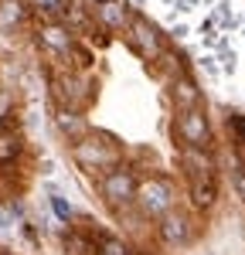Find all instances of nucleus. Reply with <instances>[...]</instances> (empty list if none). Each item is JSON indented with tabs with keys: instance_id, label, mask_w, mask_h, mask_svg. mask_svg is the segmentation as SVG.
Instances as JSON below:
<instances>
[{
	"instance_id": "nucleus-2",
	"label": "nucleus",
	"mask_w": 245,
	"mask_h": 255,
	"mask_svg": "<svg viewBox=\"0 0 245 255\" xmlns=\"http://www.w3.org/2000/svg\"><path fill=\"white\" fill-rule=\"evenodd\" d=\"M106 194L113 201H122V197L133 194V177L129 174H109L106 177Z\"/></svg>"
},
{
	"instance_id": "nucleus-19",
	"label": "nucleus",
	"mask_w": 245,
	"mask_h": 255,
	"mask_svg": "<svg viewBox=\"0 0 245 255\" xmlns=\"http://www.w3.org/2000/svg\"><path fill=\"white\" fill-rule=\"evenodd\" d=\"M99 3H113V0H99Z\"/></svg>"
},
{
	"instance_id": "nucleus-11",
	"label": "nucleus",
	"mask_w": 245,
	"mask_h": 255,
	"mask_svg": "<svg viewBox=\"0 0 245 255\" xmlns=\"http://www.w3.org/2000/svg\"><path fill=\"white\" fill-rule=\"evenodd\" d=\"M102 14H106V20H109V24H122V10H120V3H106V7H102Z\"/></svg>"
},
{
	"instance_id": "nucleus-5",
	"label": "nucleus",
	"mask_w": 245,
	"mask_h": 255,
	"mask_svg": "<svg viewBox=\"0 0 245 255\" xmlns=\"http://www.w3.org/2000/svg\"><path fill=\"white\" fill-rule=\"evenodd\" d=\"M133 31H136V41L143 44V51H157V44H160V41L153 38V31H150L143 20H136V24H133Z\"/></svg>"
},
{
	"instance_id": "nucleus-12",
	"label": "nucleus",
	"mask_w": 245,
	"mask_h": 255,
	"mask_svg": "<svg viewBox=\"0 0 245 255\" xmlns=\"http://www.w3.org/2000/svg\"><path fill=\"white\" fill-rule=\"evenodd\" d=\"M44 38L51 41V44H58V48H65V44H68V38H65V31H61V27H51V31H44Z\"/></svg>"
},
{
	"instance_id": "nucleus-10",
	"label": "nucleus",
	"mask_w": 245,
	"mask_h": 255,
	"mask_svg": "<svg viewBox=\"0 0 245 255\" xmlns=\"http://www.w3.org/2000/svg\"><path fill=\"white\" fill-rule=\"evenodd\" d=\"M99 255H126V249H122V242H116V238H102Z\"/></svg>"
},
{
	"instance_id": "nucleus-6",
	"label": "nucleus",
	"mask_w": 245,
	"mask_h": 255,
	"mask_svg": "<svg viewBox=\"0 0 245 255\" xmlns=\"http://www.w3.org/2000/svg\"><path fill=\"white\" fill-rule=\"evenodd\" d=\"M194 201H198L201 208L215 201V184H211L208 177H198V187H194Z\"/></svg>"
},
{
	"instance_id": "nucleus-13",
	"label": "nucleus",
	"mask_w": 245,
	"mask_h": 255,
	"mask_svg": "<svg viewBox=\"0 0 245 255\" xmlns=\"http://www.w3.org/2000/svg\"><path fill=\"white\" fill-rule=\"evenodd\" d=\"M218 61H222L225 72H235V55H232V51H222V55H218Z\"/></svg>"
},
{
	"instance_id": "nucleus-3",
	"label": "nucleus",
	"mask_w": 245,
	"mask_h": 255,
	"mask_svg": "<svg viewBox=\"0 0 245 255\" xmlns=\"http://www.w3.org/2000/svg\"><path fill=\"white\" fill-rule=\"evenodd\" d=\"M211 27H235L239 17H235V10H232V3L228 0H218L215 3V10H211V20H208Z\"/></svg>"
},
{
	"instance_id": "nucleus-9",
	"label": "nucleus",
	"mask_w": 245,
	"mask_h": 255,
	"mask_svg": "<svg viewBox=\"0 0 245 255\" xmlns=\"http://www.w3.org/2000/svg\"><path fill=\"white\" fill-rule=\"evenodd\" d=\"M163 238H170V242H181L184 238V228H181L177 218H167V221H163Z\"/></svg>"
},
{
	"instance_id": "nucleus-17",
	"label": "nucleus",
	"mask_w": 245,
	"mask_h": 255,
	"mask_svg": "<svg viewBox=\"0 0 245 255\" xmlns=\"http://www.w3.org/2000/svg\"><path fill=\"white\" fill-rule=\"evenodd\" d=\"M41 7H48V10H58V0H38Z\"/></svg>"
},
{
	"instance_id": "nucleus-14",
	"label": "nucleus",
	"mask_w": 245,
	"mask_h": 255,
	"mask_svg": "<svg viewBox=\"0 0 245 255\" xmlns=\"http://www.w3.org/2000/svg\"><path fill=\"white\" fill-rule=\"evenodd\" d=\"M174 7L181 14H191V10H198V0H174Z\"/></svg>"
},
{
	"instance_id": "nucleus-16",
	"label": "nucleus",
	"mask_w": 245,
	"mask_h": 255,
	"mask_svg": "<svg viewBox=\"0 0 245 255\" xmlns=\"http://www.w3.org/2000/svg\"><path fill=\"white\" fill-rule=\"evenodd\" d=\"M232 126H235V133H239V136H245V119H242V116L232 119Z\"/></svg>"
},
{
	"instance_id": "nucleus-8",
	"label": "nucleus",
	"mask_w": 245,
	"mask_h": 255,
	"mask_svg": "<svg viewBox=\"0 0 245 255\" xmlns=\"http://www.w3.org/2000/svg\"><path fill=\"white\" fill-rule=\"evenodd\" d=\"M177 99L187 102V106H194V102H198V89H194V82H177Z\"/></svg>"
},
{
	"instance_id": "nucleus-15",
	"label": "nucleus",
	"mask_w": 245,
	"mask_h": 255,
	"mask_svg": "<svg viewBox=\"0 0 245 255\" xmlns=\"http://www.w3.org/2000/svg\"><path fill=\"white\" fill-rule=\"evenodd\" d=\"M51 204H55V211H58V215H61V218H68V204H65V201H61V197H58V194L51 197Z\"/></svg>"
},
{
	"instance_id": "nucleus-4",
	"label": "nucleus",
	"mask_w": 245,
	"mask_h": 255,
	"mask_svg": "<svg viewBox=\"0 0 245 255\" xmlns=\"http://www.w3.org/2000/svg\"><path fill=\"white\" fill-rule=\"evenodd\" d=\"M143 197H146V208H150V211H163V208H167V187H163V184H150V187L143 191Z\"/></svg>"
},
{
	"instance_id": "nucleus-18",
	"label": "nucleus",
	"mask_w": 245,
	"mask_h": 255,
	"mask_svg": "<svg viewBox=\"0 0 245 255\" xmlns=\"http://www.w3.org/2000/svg\"><path fill=\"white\" fill-rule=\"evenodd\" d=\"M235 184H239V191H242V197H245V174H239V177H235Z\"/></svg>"
},
{
	"instance_id": "nucleus-20",
	"label": "nucleus",
	"mask_w": 245,
	"mask_h": 255,
	"mask_svg": "<svg viewBox=\"0 0 245 255\" xmlns=\"http://www.w3.org/2000/svg\"><path fill=\"white\" fill-rule=\"evenodd\" d=\"M242 31H245V24H242Z\"/></svg>"
},
{
	"instance_id": "nucleus-7",
	"label": "nucleus",
	"mask_w": 245,
	"mask_h": 255,
	"mask_svg": "<svg viewBox=\"0 0 245 255\" xmlns=\"http://www.w3.org/2000/svg\"><path fill=\"white\" fill-rule=\"evenodd\" d=\"M14 153H17V139L10 136L7 129H0V163H3V160H10Z\"/></svg>"
},
{
	"instance_id": "nucleus-1",
	"label": "nucleus",
	"mask_w": 245,
	"mask_h": 255,
	"mask_svg": "<svg viewBox=\"0 0 245 255\" xmlns=\"http://www.w3.org/2000/svg\"><path fill=\"white\" fill-rule=\"evenodd\" d=\"M181 133L187 143H194V146H204V139H208V126H204V116L201 113H184L181 116Z\"/></svg>"
}]
</instances>
